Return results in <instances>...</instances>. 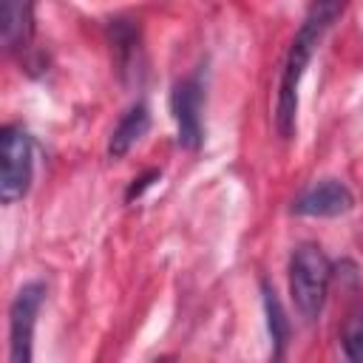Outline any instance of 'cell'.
Instances as JSON below:
<instances>
[{
  "instance_id": "obj_1",
  "label": "cell",
  "mask_w": 363,
  "mask_h": 363,
  "mask_svg": "<svg viewBox=\"0 0 363 363\" xmlns=\"http://www.w3.org/2000/svg\"><path fill=\"white\" fill-rule=\"evenodd\" d=\"M349 0H309L306 14L301 28L295 31L284 68H281V82H278V102H275V128L281 139H292L295 136V119H298V88H301V77L315 54V48L320 45V40L326 37V31L340 20V14L346 11Z\"/></svg>"
},
{
  "instance_id": "obj_2",
  "label": "cell",
  "mask_w": 363,
  "mask_h": 363,
  "mask_svg": "<svg viewBox=\"0 0 363 363\" xmlns=\"http://www.w3.org/2000/svg\"><path fill=\"white\" fill-rule=\"evenodd\" d=\"M329 284H332V261L326 258V252L312 241L298 244L289 255V292L298 315L306 323L318 320V315L323 312Z\"/></svg>"
},
{
  "instance_id": "obj_3",
  "label": "cell",
  "mask_w": 363,
  "mask_h": 363,
  "mask_svg": "<svg viewBox=\"0 0 363 363\" xmlns=\"http://www.w3.org/2000/svg\"><path fill=\"white\" fill-rule=\"evenodd\" d=\"M34 145L23 125H3L0 130V199L14 204L31 187Z\"/></svg>"
},
{
  "instance_id": "obj_4",
  "label": "cell",
  "mask_w": 363,
  "mask_h": 363,
  "mask_svg": "<svg viewBox=\"0 0 363 363\" xmlns=\"http://www.w3.org/2000/svg\"><path fill=\"white\" fill-rule=\"evenodd\" d=\"M45 301V284L28 281L17 289L11 306H9V357L11 363H28L31 346H34V323L40 315V306Z\"/></svg>"
},
{
  "instance_id": "obj_5",
  "label": "cell",
  "mask_w": 363,
  "mask_h": 363,
  "mask_svg": "<svg viewBox=\"0 0 363 363\" xmlns=\"http://www.w3.org/2000/svg\"><path fill=\"white\" fill-rule=\"evenodd\" d=\"M201 108H204V85H201L199 74L179 79L170 91V111H173V119H176L179 145L187 147V150H199V145L204 139Z\"/></svg>"
},
{
  "instance_id": "obj_6",
  "label": "cell",
  "mask_w": 363,
  "mask_h": 363,
  "mask_svg": "<svg viewBox=\"0 0 363 363\" xmlns=\"http://www.w3.org/2000/svg\"><path fill=\"white\" fill-rule=\"evenodd\" d=\"M354 204L352 190L340 179H318L292 201V213L309 218H335L349 213Z\"/></svg>"
},
{
  "instance_id": "obj_7",
  "label": "cell",
  "mask_w": 363,
  "mask_h": 363,
  "mask_svg": "<svg viewBox=\"0 0 363 363\" xmlns=\"http://www.w3.org/2000/svg\"><path fill=\"white\" fill-rule=\"evenodd\" d=\"M0 40L9 54H23L34 40V0H0Z\"/></svg>"
},
{
  "instance_id": "obj_8",
  "label": "cell",
  "mask_w": 363,
  "mask_h": 363,
  "mask_svg": "<svg viewBox=\"0 0 363 363\" xmlns=\"http://www.w3.org/2000/svg\"><path fill=\"white\" fill-rule=\"evenodd\" d=\"M150 128V111L145 102H133L122 119L116 122V128L111 130V139H108V156L111 159H122Z\"/></svg>"
},
{
  "instance_id": "obj_9",
  "label": "cell",
  "mask_w": 363,
  "mask_h": 363,
  "mask_svg": "<svg viewBox=\"0 0 363 363\" xmlns=\"http://www.w3.org/2000/svg\"><path fill=\"white\" fill-rule=\"evenodd\" d=\"M261 298H264V312H267V329H269V337H272V357H284V349L289 343V332H292V323L281 306V298L278 292L261 281Z\"/></svg>"
},
{
  "instance_id": "obj_10",
  "label": "cell",
  "mask_w": 363,
  "mask_h": 363,
  "mask_svg": "<svg viewBox=\"0 0 363 363\" xmlns=\"http://www.w3.org/2000/svg\"><path fill=\"white\" fill-rule=\"evenodd\" d=\"M340 340H343V354L352 363H363V303L354 306L340 329Z\"/></svg>"
},
{
  "instance_id": "obj_11",
  "label": "cell",
  "mask_w": 363,
  "mask_h": 363,
  "mask_svg": "<svg viewBox=\"0 0 363 363\" xmlns=\"http://www.w3.org/2000/svg\"><path fill=\"white\" fill-rule=\"evenodd\" d=\"M159 176H162V173H159L156 167H150V170H145L142 176H136V179L130 182L128 193H125V201H133V199H139V196H142V193H145V190H147L153 182H159Z\"/></svg>"
}]
</instances>
